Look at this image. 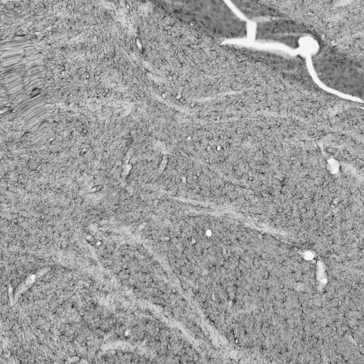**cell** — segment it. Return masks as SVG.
<instances>
[{
	"label": "cell",
	"instance_id": "6da1fadb",
	"mask_svg": "<svg viewBox=\"0 0 364 364\" xmlns=\"http://www.w3.org/2000/svg\"><path fill=\"white\" fill-rule=\"evenodd\" d=\"M172 6L177 18L211 35L225 38L247 36L246 22L223 1L176 2Z\"/></svg>",
	"mask_w": 364,
	"mask_h": 364
},
{
	"label": "cell",
	"instance_id": "7a4b0ae2",
	"mask_svg": "<svg viewBox=\"0 0 364 364\" xmlns=\"http://www.w3.org/2000/svg\"><path fill=\"white\" fill-rule=\"evenodd\" d=\"M331 58L315 60L314 62L318 77L327 86L340 92L355 96H363V69L341 56L331 55Z\"/></svg>",
	"mask_w": 364,
	"mask_h": 364
}]
</instances>
